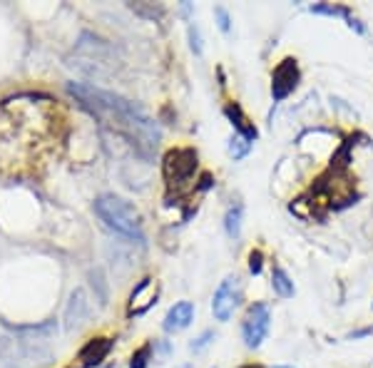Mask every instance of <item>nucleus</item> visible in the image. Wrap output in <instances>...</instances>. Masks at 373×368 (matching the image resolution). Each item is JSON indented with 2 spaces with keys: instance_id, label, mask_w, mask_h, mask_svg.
I'll use <instances>...</instances> for the list:
<instances>
[{
  "instance_id": "nucleus-1",
  "label": "nucleus",
  "mask_w": 373,
  "mask_h": 368,
  "mask_svg": "<svg viewBox=\"0 0 373 368\" xmlns=\"http://www.w3.org/2000/svg\"><path fill=\"white\" fill-rule=\"evenodd\" d=\"M67 93L80 102L87 112L100 120L102 127L125 137L140 154L149 157L162 140L160 125L132 100L122 95L102 90V87L85 85V82H67Z\"/></svg>"
},
{
  "instance_id": "nucleus-2",
  "label": "nucleus",
  "mask_w": 373,
  "mask_h": 368,
  "mask_svg": "<svg viewBox=\"0 0 373 368\" xmlns=\"http://www.w3.org/2000/svg\"><path fill=\"white\" fill-rule=\"evenodd\" d=\"M95 214L117 236L137 241V244H145L142 217L127 199H122V197L117 195H100L95 199Z\"/></svg>"
},
{
  "instance_id": "nucleus-3",
  "label": "nucleus",
  "mask_w": 373,
  "mask_h": 368,
  "mask_svg": "<svg viewBox=\"0 0 373 368\" xmlns=\"http://www.w3.org/2000/svg\"><path fill=\"white\" fill-rule=\"evenodd\" d=\"M197 169H200V154L194 147H174L162 160V174L169 189H180L182 184H186L197 174Z\"/></svg>"
},
{
  "instance_id": "nucleus-4",
  "label": "nucleus",
  "mask_w": 373,
  "mask_h": 368,
  "mask_svg": "<svg viewBox=\"0 0 373 368\" xmlns=\"http://www.w3.org/2000/svg\"><path fill=\"white\" fill-rule=\"evenodd\" d=\"M269 331H272V306L267 302H254L249 304L247 314L241 319V339L244 346L256 351L261 343L267 341Z\"/></svg>"
},
{
  "instance_id": "nucleus-5",
  "label": "nucleus",
  "mask_w": 373,
  "mask_h": 368,
  "mask_svg": "<svg viewBox=\"0 0 373 368\" xmlns=\"http://www.w3.org/2000/svg\"><path fill=\"white\" fill-rule=\"evenodd\" d=\"M241 302H244V282H241V276H237V274L227 276V279L217 286V291H214V296H212L214 319L219 323L232 321L234 311L241 306Z\"/></svg>"
},
{
  "instance_id": "nucleus-6",
  "label": "nucleus",
  "mask_w": 373,
  "mask_h": 368,
  "mask_svg": "<svg viewBox=\"0 0 373 368\" xmlns=\"http://www.w3.org/2000/svg\"><path fill=\"white\" fill-rule=\"evenodd\" d=\"M301 82V67L299 60L293 55H287L276 62L272 73V100L274 102H284L289 95L296 93V87Z\"/></svg>"
},
{
  "instance_id": "nucleus-7",
  "label": "nucleus",
  "mask_w": 373,
  "mask_h": 368,
  "mask_svg": "<svg viewBox=\"0 0 373 368\" xmlns=\"http://www.w3.org/2000/svg\"><path fill=\"white\" fill-rule=\"evenodd\" d=\"M160 299V286H157V279L152 276H145L137 286L132 289V294H130V306H127V316L130 319H137V316H145L149 308L157 304Z\"/></svg>"
},
{
  "instance_id": "nucleus-8",
  "label": "nucleus",
  "mask_w": 373,
  "mask_h": 368,
  "mask_svg": "<svg viewBox=\"0 0 373 368\" xmlns=\"http://www.w3.org/2000/svg\"><path fill=\"white\" fill-rule=\"evenodd\" d=\"M115 341L112 339H107V336H97V339H90L85 346L80 348V356H77V361H80V368H97L102 366L110 351H112Z\"/></svg>"
},
{
  "instance_id": "nucleus-9",
  "label": "nucleus",
  "mask_w": 373,
  "mask_h": 368,
  "mask_svg": "<svg viewBox=\"0 0 373 368\" xmlns=\"http://www.w3.org/2000/svg\"><path fill=\"white\" fill-rule=\"evenodd\" d=\"M87 316H90V299H87L85 289H75L65 308V328L67 331L80 328L87 321Z\"/></svg>"
},
{
  "instance_id": "nucleus-10",
  "label": "nucleus",
  "mask_w": 373,
  "mask_h": 368,
  "mask_svg": "<svg viewBox=\"0 0 373 368\" xmlns=\"http://www.w3.org/2000/svg\"><path fill=\"white\" fill-rule=\"evenodd\" d=\"M224 114H227V120L232 122L234 134H239V137H244V140H249V142L259 140V130H256V125H254L252 120H249L247 112L241 110V105L237 100L224 105Z\"/></svg>"
},
{
  "instance_id": "nucleus-11",
  "label": "nucleus",
  "mask_w": 373,
  "mask_h": 368,
  "mask_svg": "<svg viewBox=\"0 0 373 368\" xmlns=\"http://www.w3.org/2000/svg\"><path fill=\"white\" fill-rule=\"evenodd\" d=\"M194 321V304L192 302H177L169 311H167L162 328L165 334H180L184 328H189Z\"/></svg>"
},
{
  "instance_id": "nucleus-12",
  "label": "nucleus",
  "mask_w": 373,
  "mask_h": 368,
  "mask_svg": "<svg viewBox=\"0 0 373 368\" xmlns=\"http://www.w3.org/2000/svg\"><path fill=\"white\" fill-rule=\"evenodd\" d=\"M272 289H274V294L281 296V299H291V296L296 294V286H293L291 276H289L287 269L279 267V264L272 267Z\"/></svg>"
},
{
  "instance_id": "nucleus-13",
  "label": "nucleus",
  "mask_w": 373,
  "mask_h": 368,
  "mask_svg": "<svg viewBox=\"0 0 373 368\" xmlns=\"http://www.w3.org/2000/svg\"><path fill=\"white\" fill-rule=\"evenodd\" d=\"M241 217H244V207L241 204H232L224 214V232L229 239H239L241 234Z\"/></svg>"
},
{
  "instance_id": "nucleus-14",
  "label": "nucleus",
  "mask_w": 373,
  "mask_h": 368,
  "mask_svg": "<svg viewBox=\"0 0 373 368\" xmlns=\"http://www.w3.org/2000/svg\"><path fill=\"white\" fill-rule=\"evenodd\" d=\"M309 13H313V15H328V18H344V21L353 18L351 10H348L346 5H333V3H316V5L309 8Z\"/></svg>"
},
{
  "instance_id": "nucleus-15",
  "label": "nucleus",
  "mask_w": 373,
  "mask_h": 368,
  "mask_svg": "<svg viewBox=\"0 0 373 368\" xmlns=\"http://www.w3.org/2000/svg\"><path fill=\"white\" fill-rule=\"evenodd\" d=\"M254 142L244 140V137H239V134H232V140H229V154H232L234 160H244L249 152H252Z\"/></svg>"
},
{
  "instance_id": "nucleus-16",
  "label": "nucleus",
  "mask_w": 373,
  "mask_h": 368,
  "mask_svg": "<svg viewBox=\"0 0 373 368\" xmlns=\"http://www.w3.org/2000/svg\"><path fill=\"white\" fill-rule=\"evenodd\" d=\"M152 351H154L152 343H145V346L137 348V351L132 354V358H130V368H147L149 366V361H152Z\"/></svg>"
},
{
  "instance_id": "nucleus-17",
  "label": "nucleus",
  "mask_w": 373,
  "mask_h": 368,
  "mask_svg": "<svg viewBox=\"0 0 373 368\" xmlns=\"http://www.w3.org/2000/svg\"><path fill=\"white\" fill-rule=\"evenodd\" d=\"M214 341H217V331H214V328H207V331H202V334L197 336V339H192L189 348H192L194 354H202V351L212 346Z\"/></svg>"
},
{
  "instance_id": "nucleus-18",
  "label": "nucleus",
  "mask_w": 373,
  "mask_h": 368,
  "mask_svg": "<svg viewBox=\"0 0 373 368\" xmlns=\"http://www.w3.org/2000/svg\"><path fill=\"white\" fill-rule=\"evenodd\" d=\"M249 261V274L252 276H259L261 271H264V261H267V256H264V252L261 249H252L247 256Z\"/></svg>"
},
{
  "instance_id": "nucleus-19",
  "label": "nucleus",
  "mask_w": 373,
  "mask_h": 368,
  "mask_svg": "<svg viewBox=\"0 0 373 368\" xmlns=\"http://www.w3.org/2000/svg\"><path fill=\"white\" fill-rule=\"evenodd\" d=\"M214 18H217V27H219L221 33L229 35L232 33V18H229V10L224 5H217L214 8Z\"/></svg>"
},
{
  "instance_id": "nucleus-20",
  "label": "nucleus",
  "mask_w": 373,
  "mask_h": 368,
  "mask_svg": "<svg viewBox=\"0 0 373 368\" xmlns=\"http://www.w3.org/2000/svg\"><path fill=\"white\" fill-rule=\"evenodd\" d=\"M186 35H189V47H192V53L200 58V55H202V33H200V27L194 25V23H189Z\"/></svg>"
},
{
  "instance_id": "nucleus-21",
  "label": "nucleus",
  "mask_w": 373,
  "mask_h": 368,
  "mask_svg": "<svg viewBox=\"0 0 373 368\" xmlns=\"http://www.w3.org/2000/svg\"><path fill=\"white\" fill-rule=\"evenodd\" d=\"M214 187V174H209V172H204L200 177V184H197V192H207V189H212Z\"/></svg>"
},
{
  "instance_id": "nucleus-22",
  "label": "nucleus",
  "mask_w": 373,
  "mask_h": 368,
  "mask_svg": "<svg viewBox=\"0 0 373 368\" xmlns=\"http://www.w3.org/2000/svg\"><path fill=\"white\" fill-rule=\"evenodd\" d=\"M373 334V326H363V328H356L348 334V341H359V339H366V336Z\"/></svg>"
},
{
  "instance_id": "nucleus-23",
  "label": "nucleus",
  "mask_w": 373,
  "mask_h": 368,
  "mask_svg": "<svg viewBox=\"0 0 373 368\" xmlns=\"http://www.w3.org/2000/svg\"><path fill=\"white\" fill-rule=\"evenodd\" d=\"M346 25L351 27L353 33H359V35H366V25H363V23H361L359 18H348V21H346Z\"/></svg>"
},
{
  "instance_id": "nucleus-24",
  "label": "nucleus",
  "mask_w": 373,
  "mask_h": 368,
  "mask_svg": "<svg viewBox=\"0 0 373 368\" xmlns=\"http://www.w3.org/2000/svg\"><path fill=\"white\" fill-rule=\"evenodd\" d=\"M239 368H261L259 363H244V366H239Z\"/></svg>"
},
{
  "instance_id": "nucleus-25",
  "label": "nucleus",
  "mask_w": 373,
  "mask_h": 368,
  "mask_svg": "<svg viewBox=\"0 0 373 368\" xmlns=\"http://www.w3.org/2000/svg\"><path fill=\"white\" fill-rule=\"evenodd\" d=\"M274 368H293V366H274Z\"/></svg>"
},
{
  "instance_id": "nucleus-26",
  "label": "nucleus",
  "mask_w": 373,
  "mask_h": 368,
  "mask_svg": "<svg viewBox=\"0 0 373 368\" xmlns=\"http://www.w3.org/2000/svg\"><path fill=\"white\" fill-rule=\"evenodd\" d=\"M371 308H373V304H371Z\"/></svg>"
}]
</instances>
